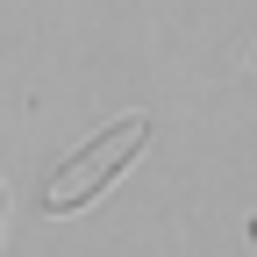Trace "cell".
I'll return each mask as SVG.
<instances>
[{"label": "cell", "mask_w": 257, "mask_h": 257, "mask_svg": "<svg viewBox=\"0 0 257 257\" xmlns=\"http://www.w3.org/2000/svg\"><path fill=\"white\" fill-rule=\"evenodd\" d=\"M150 143V114H121L114 128H100V136H86L64 165L50 172V186H43V207L50 214H72V207H86V200H100V193L136 165V150Z\"/></svg>", "instance_id": "cell-1"}]
</instances>
